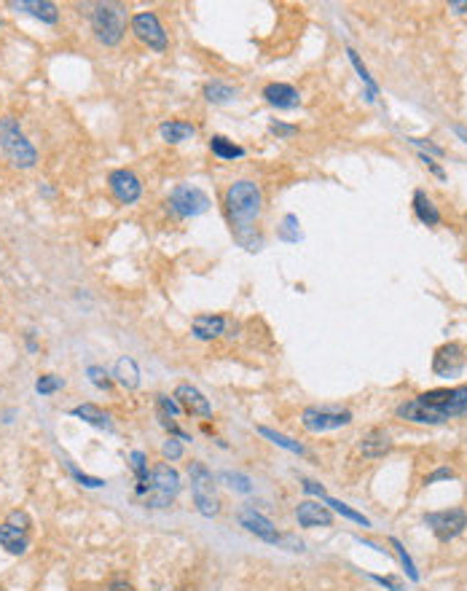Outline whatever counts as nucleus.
I'll list each match as a JSON object with an SVG mask.
<instances>
[{
	"label": "nucleus",
	"instance_id": "nucleus-33",
	"mask_svg": "<svg viewBox=\"0 0 467 591\" xmlns=\"http://www.w3.org/2000/svg\"><path fill=\"white\" fill-rule=\"evenodd\" d=\"M161 457L170 460V463L180 460L183 457V443H180V438H167V441L161 443Z\"/></svg>",
	"mask_w": 467,
	"mask_h": 591
},
{
	"label": "nucleus",
	"instance_id": "nucleus-24",
	"mask_svg": "<svg viewBox=\"0 0 467 591\" xmlns=\"http://www.w3.org/2000/svg\"><path fill=\"white\" fill-rule=\"evenodd\" d=\"M414 213H417V218L424 223V226H438V223H441L438 207L433 204V199L427 197L424 191H414Z\"/></svg>",
	"mask_w": 467,
	"mask_h": 591
},
{
	"label": "nucleus",
	"instance_id": "nucleus-16",
	"mask_svg": "<svg viewBox=\"0 0 467 591\" xmlns=\"http://www.w3.org/2000/svg\"><path fill=\"white\" fill-rule=\"evenodd\" d=\"M264 99L274 105V108H279V110H293L298 108V102H301V95H298V89L290 86V84H279V81H274V84H266L264 86Z\"/></svg>",
	"mask_w": 467,
	"mask_h": 591
},
{
	"label": "nucleus",
	"instance_id": "nucleus-23",
	"mask_svg": "<svg viewBox=\"0 0 467 591\" xmlns=\"http://www.w3.org/2000/svg\"><path fill=\"white\" fill-rule=\"evenodd\" d=\"M113 376H116V382L126 387V390H135V387H140V369H137V363L132 360V358H119L116 360V369H113Z\"/></svg>",
	"mask_w": 467,
	"mask_h": 591
},
{
	"label": "nucleus",
	"instance_id": "nucleus-40",
	"mask_svg": "<svg viewBox=\"0 0 467 591\" xmlns=\"http://www.w3.org/2000/svg\"><path fill=\"white\" fill-rule=\"evenodd\" d=\"M408 140H411L414 146H421V148H427V151H433L435 156H441V153H443L441 146H433V143H427V140H419V137H408Z\"/></svg>",
	"mask_w": 467,
	"mask_h": 591
},
{
	"label": "nucleus",
	"instance_id": "nucleus-11",
	"mask_svg": "<svg viewBox=\"0 0 467 591\" xmlns=\"http://www.w3.org/2000/svg\"><path fill=\"white\" fill-rule=\"evenodd\" d=\"M108 188L116 197V202H121V204H135L143 197V183L132 170H113L108 175Z\"/></svg>",
	"mask_w": 467,
	"mask_h": 591
},
{
	"label": "nucleus",
	"instance_id": "nucleus-45",
	"mask_svg": "<svg viewBox=\"0 0 467 591\" xmlns=\"http://www.w3.org/2000/svg\"><path fill=\"white\" fill-rule=\"evenodd\" d=\"M451 8H454V11H457V14H465L467 3H451Z\"/></svg>",
	"mask_w": 467,
	"mask_h": 591
},
{
	"label": "nucleus",
	"instance_id": "nucleus-26",
	"mask_svg": "<svg viewBox=\"0 0 467 591\" xmlns=\"http://www.w3.org/2000/svg\"><path fill=\"white\" fill-rule=\"evenodd\" d=\"M204 97H207V102L221 105V102H228V99L237 97V89H231V86L223 84V81H210V84L204 86Z\"/></svg>",
	"mask_w": 467,
	"mask_h": 591
},
{
	"label": "nucleus",
	"instance_id": "nucleus-3",
	"mask_svg": "<svg viewBox=\"0 0 467 591\" xmlns=\"http://www.w3.org/2000/svg\"><path fill=\"white\" fill-rule=\"evenodd\" d=\"M0 148L11 162V167L17 170H30L38 162V151L27 140V135L14 116H0Z\"/></svg>",
	"mask_w": 467,
	"mask_h": 591
},
{
	"label": "nucleus",
	"instance_id": "nucleus-42",
	"mask_svg": "<svg viewBox=\"0 0 467 591\" xmlns=\"http://www.w3.org/2000/svg\"><path fill=\"white\" fill-rule=\"evenodd\" d=\"M108 591H135V589H132V586H129L126 581H113V583H110V589H108Z\"/></svg>",
	"mask_w": 467,
	"mask_h": 591
},
{
	"label": "nucleus",
	"instance_id": "nucleus-37",
	"mask_svg": "<svg viewBox=\"0 0 467 591\" xmlns=\"http://www.w3.org/2000/svg\"><path fill=\"white\" fill-rule=\"evenodd\" d=\"M8 524H11V527H17V530H22V532H27V527H30V516H27L25 511H11V514H8Z\"/></svg>",
	"mask_w": 467,
	"mask_h": 591
},
{
	"label": "nucleus",
	"instance_id": "nucleus-10",
	"mask_svg": "<svg viewBox=\"0 0 467 591\" xmlns=\"http://www.w3.org/2000/svg\"><path fill=\"white\" fill-rule=\"evenodd\" d=\"M129 25H132L135 38H137L140 43H146L148 49H153V51L167 49V32H164V27H161L159 17H156L153 11H140V14H135Z\"/></svg>",
	"mask_w": 467,
	"mask_h": 591
},
{
	"label": "nucleus",
	"instance_id": "nucleus-28",
	"mask_svg": "<svg viewBox=\"0 0 467 591\" xmlns=\"http://www.w3.org/2000/svg\"><path fill=\"white\" fill-rule=\"evenodd\" d=\"M62 387H65V379H62V376H54V374H43V376L35 382L38 395H51V393H57V390H62Z\"/></svg>",
	"mask_w": 467,
	"mask_h": 591
},
{
	"label": "nucleus",
	"instance_id": "nucleus-29",
	"mask_svg": "<svg viewBox=\"0 0 467 591\" xmlns=\"http://www.w3.org/2000/svg\"><path fill=\"white\" fill-rule=\"evenodd\" d=\"M346 54H349V59H352V65H355V70H357V73H360V78H363V84H366V86H368V92H370V99H373V95H376V92H379V86H376V81H373V78H370V75H368V70H366V65H363V62H360V57H357V54H355V51L349 49V51H346Z\"/></svg>",
	"mask_w": 467,
	"mask_h": 591
},
{
	"label": "nucleus",
	"instance_id": "nucleus-13",
	"mask_svg": "<svg viewBox=\"0 0 467 591\" xmlns=\"http://www.w3.org/2000/svg\"><path fill=\"white\" fill-rule=\"evenodd\" d=\"M239 524L245 527L250 535H255L258 541L274 543V545L282 543V535L277 532V527H274L264 514H258L255 508H242V511H239Z\"/></svg>",
	"mask_w": 467,
	"mask_h": 591
},
{
	"label": "nucleus",
	"instance_id": "nucleus-2",
	"mask_svg": "<svg viewBox=\"0 0 467 591\" xmlns=\"http://www.w3.org/2000/svg\"><path fill=\"white\" fill-rule=\"evenodd\" d=\"M223 207L231 221V231H234L237 242H242L247 250H258V245L250 240L252 223L261 218V210H264V194H261L258 183H252V180L231 183L223 194Z\"/></svg>",
	"mask_w": 467,
	"mask_h": 591
},
{
	"label": "nucleus",
	"instance_id": "nucleus-38",
	"mask_svg": "<svg viewBox=\"0 0 467 591\" xmlns=\"http://www.w3.org/2000/svg\"><path fill=\"white\" fill-rule=\"evenodd\" d=\"M269 132L271 135H277V137H293L295 135V126H290V124H271L269 126Z\"/></svg>",
	"mask_w": 467,
	"mask_h": 591
},
{
	"label": "nucleus",
	"instance_id": "nucleus-31",
	"mask_svg": "<svg viewBox=\"0 0 467 591\" xmlns=\"http://www.w3.org/2000/svg\"><path fill=\"white\" fill-rule=\"evenodd\" d=\"M156 403H159V414H164V417H177L183 409H180V403L175 400V395H156Z\"/></svg>",
	"mask_w": 467,
	"mask_h": 591
},
{
	"label": "nucleus",
	"instance_id": "nucleus-6",
	"mask_svg": "<svg viewBox=\"0 0 467 591\" xmlns=\"http://www.w3.org/2000/svg\"><path fill=\"white\" fill-rule=\"evenodd\" d=\"M148 487H150V492L146 494V505L164 508V505H170L175 494L180 492V473L170 463H159L148 473Z\"/></svg>",
	"mask_w": 467,
	"mask_h": 591
},
{
	"label": "nucleus",
	"instance_id": "nucleus-20",
	"mask_svg": "<svg viewBox=\"0 0 467 591\" xmlns=\"http://www.w3.org/2000/svg\"><path fill=\"white\" fill-rule=\"evenodd\" d=\"M27 535L22 530H17V527H11L8 521L6 524H0V548H6L8 554H14V556H22L27 551Z\"/></svg>",
	"mask_w": 467,
	"mask_h": 591
},
{
	"label": "nucleus",
	"instance_id": "nucleus-9",
	"mask_svg": "<svg viewBox=\"0 0 467 591\" xmlns=\"http://www.w3.org/2000/svg\"><path fill=\"white\" fill-rule=\"evenodd\" d=\"M424 524L433 530V535L441 543L454 541L457 535H462L467 527V514L462 508H448V511H435V514H427L424 516Z\"/></svg>",
	"mask_w": 467,
	"mask_h": 591
},
{
	"label": "nucleus",
	"instance_id": "nucleus-44",
	"mask_svg": "<svg viewBox=\"0 0 467 591\" xmlns=\"http://www.w3.org/2000/svg\"><path fill=\"white\" fill-rule=\"evenodd\" d=\"M454 132H457V135H459V137H462V140L467 143V129H465V126H459V124H457V126H454Z\"/></svg>",
	"mask_w": 467,
	"mask_h": 591
},
{
	"label": "nucleus",
	"instance_id": "nucleus-17",
	"mask_svg": "<svg viewBox=\"0 0 467 591\" xmlns=\"http://www.w3.org/2000/svg\"><path fill=\"white\" fill-rule=\"evenodd\" d=\"M11 8L14 11H25V14L46 22V25H57V19H59L57 6L49 3V0H11Z\"/></svg>",
	"mask_w": 467,
	"mask_h": 591
},
{
	"label": "nucleus",
	"instance_id": "nucleus-14",
	"mask_svg": "<svg viewBox=\"0 0 467 591\" xmlns=\"http://www.w3.org/2000/svg\"><path fill=\"white\" fill-rule=\"evenodd\" d=\"M295 521L301 527H330L333 524V514L328 505H322L317 500H301L295 505Z\"/></svg>",
	"mask_w": 467,
	"mask_h": 591
},
{
	"label": "nucleus",
	"instance_id": "nucleus-5",
	"mask_svg": "<svg viewBox=\"0 0 467 591\" xmlns=\"http://www.w3.org/2000/svg\"><path fill=\"white\" fill-rule=\"evenodd\" d=\"M188 476H191V494L197 503V511L201 516L212 519L221 514V500L215 492V478L204 463H191L188 465Z\"/></svg>",
	"mask_w": 467,
	"mask_h": 591
},
{
	"label": "nucleus",
	"instance_id": "nucleus-36",
	"mask_svg": "<svg viewBox=\"0 0 467 591\" xmlns=\"http://www.w3.org/2000/svg\"><path fill=\"white\" fill-rule=\"evenodd\" d=\"M226 481H231V490H239V492H252V484L247 476H239V473H223Z\"/></svg>",
	"mask_w": 467,
	"mask_h": 591
},
{
	"label": "nucleus",
	"instance_id": "nucleus-15",
	"mask_svg": "<svg viewBox=\"0 0 467 591\" xmlns=\"http://www.w3.org/2000/svg\"><path fill=\"white\" fill-rule=\"evenodd\" d=\"M175 400L180 403V409L183 411H188V414H194V417H210L212 414V406H210V400L201 395V390H197L194 385H177L175 387Z\"/></svg>",
	"mask_w": 467,
	"mask_h": 591
},
{
	"label": "nucleus",
	"instance_id": "nucleus-7",
	"mask_svg": "<svg viewBox=\"0 0 467 591\" xmlns=\"http://www.w3.org/2000/svg\"><path fill=\"white\" fill-rule=\"evenodd\" d=\"M352 422V411L349 409H339V406H306L301 411V425L309 433H328V430H339Z\"/></svg>",
	"mask_w": 467,
	"mask_h": 591
},
{
	"label": "nucleus",
	"instance_id": "nucleus-12",
	"mask_svg": "<svg viewBox=\"0 0 467 591\" xmlns=\"http://www.w3.org/2000/svg\"><path fill=\"white\" fill-rule=\"evenodd\" d=\"M465 347L459 345V342H448V345H443L438 352H435V358H433V371L438 374V376H457V374H462L465 371Z\"/></svg>",
	"mask_w": 467,
	"mask_h": 591
},
{
	"label": "nucleus",
	"instance_id": "nucleus-8",
	"mask_svg": "<svg viewBox=\"0 0 467 591\" xmlns=\"http://www.w3.org/2000/svg\"><path fill=\"white\" fill-rule=\"evenodd\" d=\"M167 207L177 218H197L210 210V197L197 186H177L167 199Z\"/></svg>",
	"mask_w": 467,
	"mask_h": 591
},
{
	"label": "nucleus",
	"instance_id": "nucleus-19",
	"mask_svg": "<svg viewBox=\"0 0 467 591\" xmlns=\"http://www.w3.org/2000/svg\"><path fill=\"white\" fill-rule=\"evenodd\" d=\"M70 414L78 419H83L86 425H92V427H99V430H113V419L108 411H102L99 406L95 403H81V406H75L70 409Z\"/></svg>",
	"mask_w": 467,
	"mask_h": 591
},
{
	"label": "nucleus",
	"instance_id": "nucleus-25",
	"mask_svg": "<svg viewBox=\"0 0 467 591\" xmlns=\"http://www.w3.org/2000/svg\"><path fill=\"white\" fill-rule=\"evenodd\" d=\"M210 151H212V156H218L223 162H234V159H242V156H245V148L237 146L234 140H228V137H223V135H212V137H210Z\"/></svg>",
	"mask_w": 467,
	"mask_h": 591
},
{
	"label": "nucleus",
	"instance_id": "nucleus-4",
	"mask_svg": "<svg viewBox=\"0 0 467 591\" xmlns=\"http://www.w3.org/2000/svg\"><path fill=\"white\" fill-rule=\"evenodd\" d=\"M92 30L102 46H119L126 32V11L116 3H97L92 14Z\"/></svg>",
	"mask_w": 467,
	"mask_h": 591
},
{
	"label": "nucleus",
	"instance_id": "nucleus-34",
	"mask_svg": "<svg viewBox=\"0 0 467 591\" xmlns=\"http://www.w3.org/2000/svg\"><path fill=\"white\" fill-rule=\"evenodd\" d=\"M393 545H395V551H397V556H400V562L406 565V572H408V578H411V581H419L417 567H414V562H411V556L406 554V548H403V543L397 541V538H393Z\"/></svg>",
	"mask_w": 467,
	"mask_h": 591
},
{
	"label": "nucleus",
	"instance_id": "nucleus-35",
	"mask_svg": "<svg viewBox=\"0 0 467 591\" xmlns=\"http://www.w3.org/2000/svg\"><path fill=\"white\" fill-rule=\"evenodd\" d=\"M86 374H89V379H92V385H95V387H99V390H108V387H110V379H108V374L99 369V366H89V369H86Z\"/></svg>",
	"mask_w": 467,
	"mask_h": 591
},
{
	"label": "nucleus",
	"instance_id": "nucleus-30",
	"mask_svg": "<svg viewBox=\"0 0 467 591\" xmlns=\"http://www.w3.org/2000/svg\"><path fill=\"white\" fill-rule=\"evenodd\" d=\"M325 503H328V505H333V508H336V511H339L341 516L352 519V521H357L360 527H370V521H368V519L363 516V514H357V511H352V508H349V505H344V503H339V500H330V497H328Z\"/></svg>",
	"mask_w": 467,
	"mask_h": 591
},
{
	"label": "nucleus",
	"instance_id": "nucleus-32",
	"mask_svg": "<svg viewBox=\"0 0 467 591\" xmlns=\"http://www.w3.org/2000/svg\"><path fill=\"white\" fill-rule=\"evenodd\" d=\"M68 470H70V476H73L78 484H83V487H89V490H99V487H105V481L102 478H95V476H86V473H81V470L75 468L73 463H65Z\"/></svg>",
	"mask_w": 467,
	"mask_h": 591
},
{
	"label": "nucleus",
	"instance_id": "nucleus-27",
	"mask_svg": "<svg viewBox=\"0 0 467 591\" xmlns=\"http://www.w3.org/2000/svg\"><path fill=\"white\" fill-rule=\"evenodd\" d=\"M258 433H261L264 438H269L271 443H277V446L293 452V454H304V446H301V443L293 441V438H288V436H282V433H274L271 427H258Z\"/></svg>",
	"mask_w": 467,
	"mask_h": 591
},
{
	"label": "nucleus",
	"instance_id": "nucleus-39",
	"mask_svg": "<svg viewBox=\"0 0 467 591\" xmlns=\"http://www.w3.org/2000/svg\"><path fill=\"white\" fill-rule=\"evenodd\" d=\"M441 478H454V470L448 468H438L435 473H430L427 478H424V484H433V481H441Z\"/></svg>",
	"mask_w": 467,
	"mask_h": 591
},
{
	"label": "nucleus",
	"instance_id": "nucleus-21",
	"mask_svg": "<svg viewBox=\"0 0 467 591\" xmlns=\"http://www.w3.org/2000/svg\"><path fill=\"white\" fill-rule=\"evenodd\" d=\"M393 449V441H390V436L384 433V430H368L366 436H363V441H360V452L366 454V457H384L387 452Z\"/></svg>",
	"mask_w": 467,
	"mask_h": 591
},
{
	"label": "nucleus",
	"instance_id": "nucleus-43",
	"mask_svg": "<svg viewBox=\"0 0 467 591\" xmlns=\"http://www.w3.org/2000/svg\"><path fill=\"white\" fill-rule=\"evenodd\" d=\"M304 490H306V492H312V494H322V487H317L315 481H304Z\"/></svg>",
	"mask_w": 467,
	"mask_h": 591
},
{
	"label": "nucleus",
	"instance_id": "nucleus-22",
	"mask_svg": "<svg viewBox=\"0 0 467 591\" xmlns=\"http://www.w3.org/2000/svg\"><path fill=\"white\" fill-rule=\"evenodd\" d=\"M159 135H161V140L164 143H186V140H191L194 135H197V129H194V124H186V122H164L159 126Z\"/></svg>",
	"mask_w": 467,
	"mask_h": 591
},
{
	"label": "nucleus",
	"instance_id": "nucleus-1",
	"mask_svg": "<svg viewBox=\"0 0 467 591\" xmlns=\"http://www.w3.org/2000/svg\"><path fill=\"white\" fill-rule=\"evenodd\" d=\"M397 417L417 425H443L448 419L467 417V385L417 395L397 406Z\"/></svg>",
	"mask_w": 467,
	"mask_h": 591
},
{
	"label": "nucleus",
	"instance_id": "nucleus-18",
	"mask_svg": "<svg viewBox=\"0 0 467 591\" xmlns=\"http://www.w3.org/2000/svg\"><path fill=\"white\" fill-rule=\"evenodd\" d=\"M226 331V318L221 315H197L191 322V333L199 342H212Z\"/></svg>",
	"mask_w": 467,
	"mask_h": 591
},
{
	"label": "nucleus",
	"instance_id": "nucleus-41",
	"mask_svg": "<svg viewBox=\"0 0 467 591\" xmlns=\"http://www.w3.org/2000/svg\"><path fill=\"white\" fill-rule=\"evenodd\" d=\"M419 159L424 162V167H430V170L438 175V177H443V170L438 167V164H435V162H433V159H430V156H427V153H419Z\"/></svg>",
	"mask_w": 467,
	"mask_h": 591
}]
</instances>
